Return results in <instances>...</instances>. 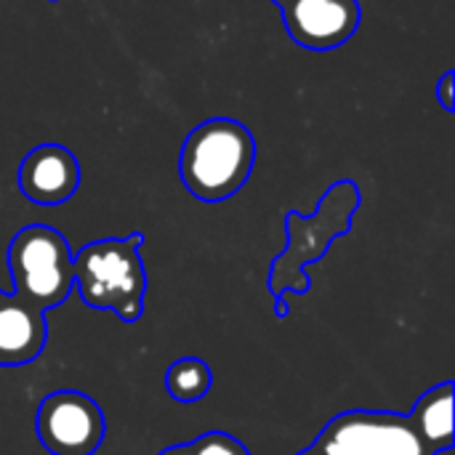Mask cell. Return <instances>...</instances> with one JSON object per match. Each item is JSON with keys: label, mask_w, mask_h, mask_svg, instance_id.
Returning a JSON list of instances; mask_svg holds the SVG:
<instances>
[{"label": "cell", "mask_w": 455, "mask_h": 455, "mask_svg": "<svg viewBox=\"0 0 455 455\" xmlns=\"http://www.w3.org/2000/svg\"><path fill=\"white\" fill-rule=\"evenodd\" d=\"M211 387H213V371L200 357H181L171 363V368L165 371V389L181 405L205 400Z\"/></svg>", "instance_id": "cell-11"}, {"label": "cell", "mask_w": 455, "mask_h": 455, "mask_svg": "<svg viewBox=\"0 0 455 455\" xmlns=\"http://www.w3.org/2000/svg\"><path fill=\"white\" fill-rule=\"evenodd\" d=\"M272 3H275L277 8H283V5H288V3H293V0H272Z\"/></svg>", "instance_id": "cell-16"}, {"label": "cell", "mask_w": 455, "mask_h": 455, "mask_svg": "<svg viewBox=\"0 0 455 455\" xmlns=\"http://www.w3.org/2000/svg\"><path fill=\"white\" fill-rule=\"evenodd\" d=\"M13 293L43 315L61 307L75 288L72 251L64 235L45 224H29L13 235L5 251Z\"/></svg>", "instance_id": "cell-4"}, {"label": "cell", "mask_w": 455, "mask_h": 455, "mask_svg": "<svg viewBox=\"0 0 455 455\" xmlns=\"http://www.w3.org/2000/svg\"><path fill=\"white\" fill-rule=\"evenodd\" d=\"M256 165L253 133L232 117H211L192 128L179 155V173L192 197L224 203L237 195Z\"/></svg>", "instance_id": "cell-3"}, {"label": "cell", "mask_w": 455, "mask_h": 455, "mask_svg": "<svg viewBox=\"0 0 455 455\" xmlns=\"http://www.w3.org/2000/svg\"><path fill=\"white\" fill-rule=\"evenodd\" d=\"M157 455H197V453H195V445H192V443H187V445H171V448L160 451Z\"/></svg>", "instance_id": "cell-14"}, {"label": "cell", "mask_w": 455, "mask_h": 455, "mask_svg": "<svg viewBox=\"0 0 455 455\" xmlns=\"http://www.w3.org/2000/svg\"><path fill=\"white\" fill-rule=\"evenodd\" d=\"M80 187V163L61 144H37L19 165V189L35 205H61Z\"/></svg>", "instance_id": "cell-8"}, {"label": "cell", "mask_w": 455, "mask_h": 455, "mask_svg": "<svg viewBox=\"0 0 455 455\" xmlns=\"http://www.w3.org/2000/svg\"><path fill=\"white\" fill-rule=\"evenodd\" d=\"M325 455H429L411 424L389 411H347L312 443Z\"/></svg>", "instance_id": "cell-5"}, {"label": "cell", "mask_w": 455, "mask_h": 455, "mask_svg": "<svg viewBox=\"0 0 455 455\" xmlns=\"http://www.w3.org/2000/svg\"><path fill=\"white\" fill-rule=\"evenodd\" d=\"M288 35L309 51H333L360 27L357 0H293L280 8Z\"/></svg>", "instance_id": "cell-7"}, {"label": "cell", "mask_w": 455, "mask_h": 455, "mask_svg": "<svg viewBox=\"0 0 455 455\" xmlns=\"http://www.w3.org/2000/svg\"><path fill=\"white\" fill-rule=\"evenodd\" d=\"M299 455H325V453H320L317 448H312V445H309L307 451H301V453H299Z\"/></svg>", "instance_id": "cell-15"}, {"label": "cell", "mask_w": 455, "mask_h": 455, "mask_svg": "<svg viewBox=\"0 0 455 455\" xmlns=\"http://www.w3.org/2000/svg\"><path fill=\"white\" fill-rule=\"evenodd\" d=\"M35 432L51 455H93L107 437L101 405L77 389H59L40 400Z\"/></svg>", "instance_id": "cell-6"}, {"label": "cell", "mask_w": 455, "mask_h": 455, "mask_svg": "<svg viewBox=\"0 0 455 455\" xmlns=\"http://www.w3.org/2000/svg\"><path fill=\"white\" fill-rule=\"evenodd\" d=\"M453 88H455V72L453 69H448V72L443 75V80L437 83V99H440V104H443L448 112H453L455 109Z\"/></svg>", "instance_id": "cell-13"}, {"label": "cell", "mask_w": 455, "mask_h": 455, "mask_svg": "<svg viewBox=\"0 0 455 455\" xmlns=\"http://www.w3.org/2000/svg\"><path fill=\"white\" fill-rule=\"evenodd\" d=\"M141 245L144 235L133 232L128 237L88 243L72 256L75 288L88 309L112 312L128 325L141 320L147 299Z\"/></svg>", "instance_id": "cell-2"}, {"label": "cell", "mask_w": 455, "mask_h": 455, "mask_svg": "<svg viewBox=\"0 0 455 455\" xmlns=\"http://www.w3.org/2000/svg\"><path fill=\"white\" fill-rule=\"evenodd\" d=\"M192 445H195L197 455H251V451L237 437H232L227 432H208V435L197 437Z\"/></svg>", "instance_id": "cell-12"}, {"label": "cell", "mask_w": 455, "mask_h": 455, "mask_svg": "<svg viewBox=\"0 0 455 455\" xmlns=\"http://www.w3.org/2000/svg\"><path fill=\"white\" fill-rule=\"evenodd\" d=\"M48 3H59V0H48Z\"/></svg>", "instance_id": "cell-17"}, {"label": "cell", "mask_w": 455, "mask_h": 455, "mask_svg": "<svg viewBox=\"0 0 455 455\" xmlns=\"http://www.w3.org/2000/svg\"><path fill=\"white\" fill-rule=\"evenodd\" d=\"M45 315L0 291V365L35 363L45 349Z\"/></svg>", "instance_id": "cell-9"}, {"label": "cell", "mask_w": 455, "mask_h": 455, "mask_svg": "<svg viewBox=\"0 0 455 455\" xmlns=\"http://www.w3.org/2000/svg\"><path fill=\"white\" fill-rule=\"evenodd\" d=\"M413 435L429 455L451 453L453 448V381H443L424 392L405 416Z\"/></svg>", "instance_id": "cell-10"}, {"label": "cell", "mask_w": 455, "mask_h": 455, "mask_svg": "<svg viewBox=\"0 0 455 455\" xmlns=\"http://www.w3.org/2000/svg\"><path fill=\"white\" fill-rule=\"evenodd\" d=\"M363 195L360 187L349 179L336 181L317 203L312 216H304L299 211L285 213V229H288V245L283 253L275 256L269 269V293L275 299L277 317H288V293L307 296L312 291V277L307 275V267L315 264L328 253L333 240L352 232L355 213L360 211Z\"/></svg>", "instance_id": "cell-1"}]
</instances>
